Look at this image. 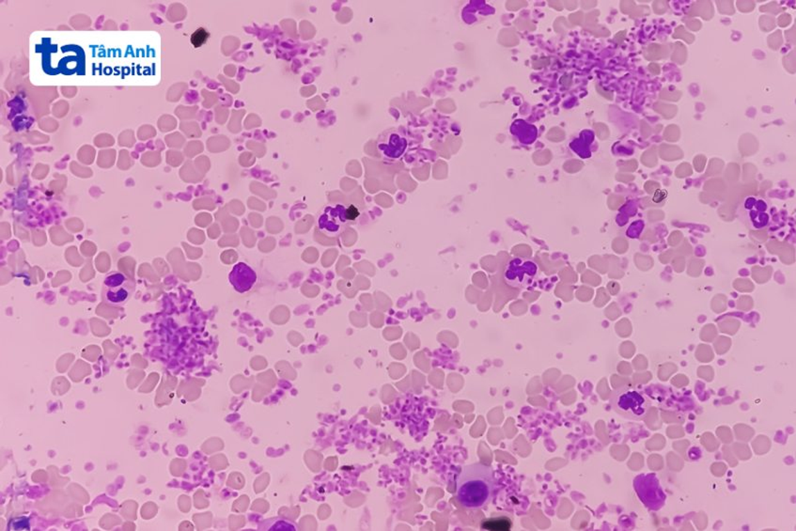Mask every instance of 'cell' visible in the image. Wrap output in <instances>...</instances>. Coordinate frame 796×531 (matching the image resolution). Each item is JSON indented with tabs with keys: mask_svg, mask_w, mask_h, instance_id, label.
I'll use <instances>...</instances> for the list:
<instances>
[{
	"mask_svg": "<svg viewBox=\"0 0 796 531\" xmlns=\"http://www.w3.org/2000/svg\"><path fill=\"white\" fill-rule=\"evenodd\" d=\"M496 488L493 469L476 463L465 467L457 478L456 498L465 509L477 510L489 503Z\"/></svg>",
	"mask_w": 796,
	"mask_h": 531,
	"instance_id": "1",
	"label": "cell"
},
{
	"mask_svg": "<svg viewBox=\"0 0 796 531\" xmlns=\"http://www.w3.org/2000/svg\"><path fill=\"white\" fill-rule=\"evenodd\" d=\"M610 401L616 413L636 421H643L652 406V401L643 391L632 387H621L613 391Z\"/></svg>",
	"mask_w": 796,
	"mask_h": 531,
	"instance_id": "2",
	"label": "cell"
},
{
	"mask_svg": "<svg viewBox=\"0 0 796 531\" xmlns=\"http://www.w3.org/2000/svg\"><path fill=\"white\" fill-rule=\"evenodd\" d=\"M135 290V284L126 274L113 272L105 277L103 297L108 305L123 306L128 302Z\"/></svg>",
	"mask_w": 796,
	"mask_h": 531,
	"instance_id": "3",
	"label": "cell"
},
{
	"mask_svg": "<svg viewBox=\"0 0 796 531\" xmlns=\"http://www.w3.org/2000/svg\"><path fill=\"white\" fill-rule=\"evenodd\" d=\"M634 482L637 494L648 508L655 511L662 508L665 504L666 496L655 475H641L637 478Z\"/></svg>",
	"mask_w": 796,
	"mask_h": 531,
	"instance_id": "4",
	"label": "cell"
},
{
	"mask_svg": "<svg viewBox=\"0 0 796 531\" xmlns=\"http://www.w3.org/2000/svg\"><path fill=\"white\" fill-rule=\"evenodd\" d=\"M349 222L346 208L337 205L335 208H327L322 214L319 220V229L327 236L336 238L343 234Z\"/></svg>",
	"mask_w": 796,
	"mask_h": 531,
	"instance_id": "5",
	"label": "cell"
},
{
	"mask_svg": "<svg viewBox=\"0 0 796 531\" xmlns=\"http://www.w3.org/2000/svg\"><path fill=\"white\" fill-rule=\"evenodd\" d=\"M377 144L383 157L390 159H399L406 152L408 142L401 131L390 129L381 134Z\"/></svg>",
	"mask_w": 796,
	"mask_h": 531,
	"instance_id": "6",
	"label": "cell"
},
{
	"mask_svg": "<svg viewBox=\"0 0 796 531\" xmlns=\"http://www.w3.org/2000/svg\"><path fill=\"white\" fill-rule=\"evenodd\" d=\"M230 281L237 292L245 293L256 284L257 275L247 263H239L234 266L230 275Z\"/></svg>",
	"mask_w": 796,
	"mask_h": 531,
	"instance_id": "7",
	"label": "cell"
},
{
	"mask_svg": "<svg viewBox=\"0 0 796 531\" xmlns=\"http://www.w3.org/2000/svg\"><path fill=\"white\" fill-rule=\"evenodd\" d=\"M512 527V520L507 516L493 517L481 523V530H485L509 531Z\"/></svg>",
	"mask_w": 796,
	"mask_h": 531,
	"instance_id": "8",
	"label": "cell"
},
{
	"mask_svg": "<svg viewBox=\"0 0 796 531\" xmlns=\"http://www.w3.org/2000/svg\"><path fill=\"white\" fill-rule=\"evenodd\" d=\"M209 36H210V34H209L208 31H206L205 28H198V30L192 34L191 43L195 49H198V47L203 46V44L207 42Z\"/></svg>",
	"mask_w": 796,
	"mask_h": 531,
	"instance_id": "9",
	"label": "cell"
},
{
	"mask_svg": "<svg viewBox=\"0 0 796 531\" xmlns=\"http://www.w3.org/2000/svg\"><path fill=\"white\" fill-rule=\"evenodd\" d=\"M30 530V523L26 517L15 519L10 522V530Z\"/></svg>",
	"mask_w": 796,
	"mask_h": 531,
	"instance_id": "10",
	"label": "cell"
},
{
	"mask_svg": "<svg viewBox=\"0 0 796 531\" xmlns=\"http://www.w3.org/2000/svg\"><path fill=\"white\" fill-rule=\"evenodd\" d=\"M359 215H361V213H359L358 209L354 205H350L346 209V216H347V219L350 222L356 220Z\"/></svg>",
	"mask_w": 796,
	"mask_h": 531,
	"instance_id": "11",
	"label": "cell"
},
{
	"mask_svg": "<svg viewBox=\"0 0 796 531\" xmlns=\"http://www.w3.org/2000/svg\"><path fill=\"white\" fill-rule=\"evenodd\" d=\"M666 197V192L665 191V190H658V191H657V193H655V195H653L652 200L655 202L659 203V202H662L663 200H665Z\"/></svg>",
	"mask_w": 796,
	"mask_h": 531,
	"instance_id": "12",
	"label": "cell"
},
{
	"mask_svg": "<svg viewBox=\"0 0 796 531\" xmlns=\"http://www.w3.org/2000/svg\"><path fill=\"white\" fill-rule=\"evenodd\" d=\"M538 63L539 65L538 66V68H537V69L544 67V66H546V65L550 64V60L546 59V58H544V59L541 60H538V62H534L533 64H538Z\"/></svg>",
	"mask_w": 796,
	"mask_h": 531,
	"instance_id": "13",
	"label": "cell"
}]
</instances>
